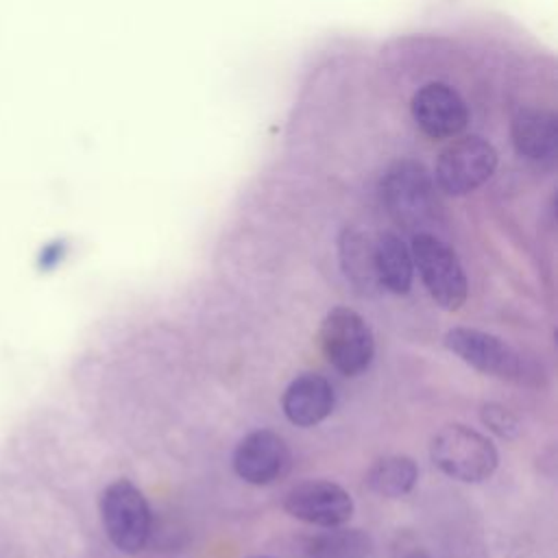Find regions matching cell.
Returning <instances> with one entry per match:
<instances>
[{"label": "cell", "instance_id": "9c48e42d", "mask_svg": "<svg viewBox=\"0 0 558 558\" xmlns=\"http://www.w3.org/2000/svg\"><path fill=\"white\" fill-rule=\"evenodd\" d=\"M283 508L299 521L318 527H336L351 519L353 499L342 486L333 482L307 480L286 493Z\"/></svg>", "mask_w": 558, "mask_h": 558}, {"label": "cell", "instance_id": "e0dca14e", "mask_svg": "<svg viewBox=\"0 0 558 558\" xmlns=\"http://www.w3.org/2000/svg\"><path fill=\"white\" fill-rule=\"evenodd\" d=\"M482 421H484V425H488L495 434H499L504 438H514L519 434L517 416L499 403H486L482 408Z\"/></svg>", "mask_w": 558, "mask_h": 558}, {"label": "cell", "instance_id": "5bb4252c", "mask_svg": "<svg viewBox=\"0 0 558 558\" xmlns=\"http://www.w3.org/2000/svg\"><path fill=\"white\" fill-rule=\"evenodd\" d=\"M377 281L392 294H405L412 286L414 262L408 244L392 231H384L373 242Z\"/></svg>", "mask_w": 558, "mask_h": 558}, {"label": "cell", "instance_id": "8992f818", "mask_svg": "<svg viewBox=\"0 0 558 558\" xmlns=\"http://www.w3.org/2000/svg\"><path fill=\"white\" fill-rule=\"evenodd\" d=\"M497 168L495 146L480 135L451 142L434 166V183L449 196H462L486 183Z\"/></svg>", "mask_w": 558, "mask_h": 558}, {"label": "cell", "instance_id": "52a82bcc", "mask_svg": "<svg viewBox=\"0 0 558 558\" xmlns=\"http://www.w3.org/2000/svg\"><path fill=\"white\" fill-rule=\"evenodd\" d=\"M445 347L484 375L510 381H517L523 375L521 355L506 340L493 333L471 327H453L445 333Z\"/></svg>", "mask_w": 558, "mask_h": 558}, {"label": "cell", "instance_id": "8fae6325", "mask_svg": "<svg viewBox=\"0 0 558 558\" xmlns=\"http://www.w3.org/2000/svg\"><path fill=\"white\" fill-rule=\"evenodd\" d=\"M281 408L288 421L299 427L318 425L333 410V388L325 377L316 373H303L294 377L283 390Z\"/></svg>", "mask_w": 558, "mask_h": 558}, {"label": "cell", "instance_id": "4fadbf2b", "mask_svg": "<svg viewBox=\"0 0 558 558\" xmlns=\"http://www.w3.org/2000/svg\"><path fill=\"white\" fill-rule=\"evenodd\" d=\"M340 268L347 281L362 294H375L381 286L375 270V248L366 233L357 227H347L338 238Z\"/></svg>", "mask_w": 558, "mask_h": 558}, {"label": "cell", "instance_id": "9a60e30c", "mask_svg": "<svg viewBox=\"0 0 558 558\" xmlns=\"http://www.w3.org/2000/svg\"><path fill=\"white\" fill-rule=\"evenodd\" d=\"M373 538L357 527H327L305 543L307 558H368Z\"/></svg>", "mask_w": 558, "mask_h": 558}, {"label": "cell", "instance_id": "ba28073f", "mask_svg": "<svg viewBox=\"0 0 558 558\" xmlns=\"http://www.w3.org/2000/svg\"><path fill=\"white\" fill-rule=\"evenodd\" d=\"M416 126L432 140L458 137L469 122L464 98L447 83L432 81L418 87L410 102Z\"/></svg>", "mask_w": 558, "mask_h": 558}, {"label": "cell", "instance_id": "3957f363", "mask_svg": "<svg viewBox=\"0 0 558 558\" xmlns=\"http://www.w3.org/2000/svg\"><path fill=\"white\" fill-rule=\"evenodd\" d=\"M100 517L109 541L124 554H137L146 547L153 527V514L142 490L129 480L111 482L100 495Z\"/></svg>", "mask_w": 558, "mask_h": 558}, {"label": "cell", "instance_id": "6da1fadb", "mask_svg": "<svg viewBox=\"0 0 558 558\" xmlns=\"http://www.w3.org/2000/svg\"><path fill=\"white\" fill-rule=\"evenodd\" d=\"M429 456L445 475L466 484L488 480L499 464L495 445L466 425L442 427L432 438Z\"/></svg>", "mask_w": 558, "mask_h": 558}, {"label": "cell", "instance_id": "30bf717a", "mask_svg": "<svg viewBox=\"0 0 558 558\" xmlns=\"http://www.w3.org/2000/svg\"><path fill=\"white\" fill-rule=\"evenodd\" d=\"M235 473L255 486L281 480L290 471V449L283 436L270 429L246 434L233 451Z\"/></svg>", "mask_w": 558, "mask_h": 558}, {"label": "cell", "instance_id": "5b68a950", "mask_svg": "<svg viewBox=\"0 0 558 558\" xmlns=\"http://www.w3.org/2000/svg\"><path fill=\"white\" fill-rule=\"evenodd\" d=\"M381 201L401 227L418 229L434 214V181L421 163L395 161L381 179Z\"/></svg>", "mask_w": 558, "mask_h": 558}, {"label": "cell", "instance_id": "2e32d148", "mask_svg": "<svg viewBox=\"0 0 558 558\" xmlns=\"http://www.w3.org/2000/svg\"><path fill=\"white\" fill-rule=\"evenodd\" d=\"M416 480L418 466L410 456H386L366 473L368 488L381 497H403L414 488Z\"/></svg>", "mask_w": 558, "mask_h": 558}, {"label": "cell", "instance_id": "d6986e66", "mask_svg": "<svg viewBox=\"0 0 558 558\" xmlns=\"http://www.w3.org/2000/svg\"><path fill=\"white\" fill-rule=\"evenodd\" d=\"M399 558H429L423 549H418V547H414V549H410V551H403V554H399Z\"/></svg>", "mask_w": 558, "mask_h": 558}, {"label": "cell", "instance_id": "7a4b0ae2", "mask_svg": "<svg viewBox=\"0 0 558 558\" xmlns=\"http://www.w3.org/2000/svg\"><path fill=\"white\" fill-rule=\"evenodd\" d=\"M410 253L429 296L442 310L456 312L466 301L469 283L453 248L427 231H416Z\"/></svg>", "mask_w": 558, "mask_h": 558}, {"label": "cell", "instance_id": "7c38bea8", "mask_svg": "<svg viewBox=\"0 0 558 558\" xmlns=\"http://www.w3.org/2000/svg\"><path fill=\"white\" fill-rule=\"evenodd\" d=\"M512 146L530 161H551L558 150V120L545 109H521L512 120Z\"/></svg>", "mask_w": 558, "mask_h": 558}, {"label": "cell", "instance_id": "ffe728a7", "mask_svg": "<svg viewBox=\"0 0 558 558\" xmlns=\"http://www.w3.org/2000/svg\"><path fill=\"white\" fill-rule=\"evenodd\" d=\"M253 558H270V556H253Z\"/></svg>", "mask_w": 558, "mask_h": 558}, {"label": "cell", "instance_id": "277c9868", "mask_svg": "<svg viewBox=\"0 0 558 558\" xmlns=\"http://www.w3.org/2000/svg\"><path fill=\"white\" fill-rule=\"evenodd\" d=\"M320 347L327 362L347 377L368 368L375 355V340L368 323L349 307H333L320 323Z\"/></svg>", "mask_w": 558, "mask_h": 558}, {"label": "cell", "instance_id": "ac0fdd59", "mask_svg": "<svg viewBox=\"0 0 558 558\" xmlns=\"http://www.w3.org/2000/svg\"><path fill=\"white\" fill-rule=\"evenodd\" d=\"M61 257H63V244H61V242H54V244H50L48 248L41 251V255H39V266H41L44 270H50V268L57 266V262H59Z\"/></svg>", "mask_w": 558, "mask_h": 558}]
</instances>
